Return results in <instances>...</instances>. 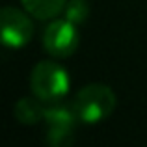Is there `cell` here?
Returning a JSON list of instances; mask_svg holds the SVG:
<instances>
[{
  "label": "cell",
  "mask_w": 147,
  "mask_h": 147,
  "mask_svg": "<svg viewBox=\"0 0 147 147\" xmlns=\"http://www.w3.org/2000/svg\"><path fill=\"white\" fill-rule=\"evenodd\" d=\"M117 104L114 90L106 84H88L75 95L71 108L76 119L86 125H95L112 115Z\"/></svg>",
  "instance_id": "6da1fadb"
},
{
  "label": "cell",
  "mask_w": 147,
  "mask_h": 147,
  "mask_svg": "<svg viewBox=\"0 0 147 147\" xmlns=\"http://www.w3.org/2000/svg\"><path fill=\"white\" fill-rule=\"evenodd\" d=\"M69 84L71 82L65 67L52 60L39 61L30 75V88L34 97L45 104L60 102L69 93Z\"/></svg>",
  "instance_id": "7a4b0ae2"
},
{
  "label": "cell",
  "mask_w": 147,
  "mask_h": 147,
  "mask_svg": "<svg viewBox=\"0 0 147 147\" xmlns=\"http://www.w3.org/2000/svg\"><path fill=\"white\" fill-rule=\"evenodd\" d=\"M78 30L69 19H54L43 32V49L52 58H69L78 49Z\"/></svg>",
  "instance_id": "3957f363"
},
{
  "label": "cell",
  "mask_w": 147,
  "mask_h": 147,
  "mask_svg": "<svg viewBox=\"0 0 147 147\" xmlns=\"http://www.w3.org/2000/svg\"><path fill=\"white\" fill-rule=\"evenodd\" d=\"M45 123H47V140L54 147L69 145L75 140L76 115L71 106H58V102L45 108Z\"/></svg>",
  "instance_id": "277c9868"
},
{
  "label": "cell",
  "mask_w": 147,
  "mask_h": 147,
  "mask_svg": "<svg viewBox=\"0 0 147 147\" xmlns=\"http://www.w3.org/2000/svg\"><path fill=\"white\" fill-rule=\"evenodd\" d=\"M26 13L11 6L2 9V43L7 49H22L32 39L34 24Z\"/></svg>",
  "instance_id": "5b68a950"
},
{
  "label": "cell",
  "mask_w": 147,
  "mask_h": 147,
  "mask_svg": "<svg viewBox=\"0 0 147 147\" xmlns=\"http://www.w3.org/2000/svg\"><path fill=\"white\" fill-rule=\"evenodd\" d=\"M21 2L32 17L39 21H50L56 19L61 11H65L69 0H21Z\"/></svg>",
  "instance_id": "8992f818"
},
{
  "label": "cell",
  "mask_w": 147,
  "mask_h": 147,
  "mask_svg": "<svg viewBox=\"0 0 147 147\" xmlns=\"http://www.w3.org/2000/svg\"><path fill=\"white\" fill-rule=\"evenodd\" d=\"M45 102H41L39 99H21L15 104V117L17 121L24 123V125H36L37 121L45 117Z\"/></svg>",
  "instance_id": "52a82bcc"
},
{
  "label": "cell",
  "mask_w": 147,
  "mask_h": 147,
  "mask_svg": "<svg viewBox=\"0 0 147 147\" xmlns=\"http://www.w3.org/2000/svg\"><path fill=\"white\" fill-rule=\"evenodd\" d=\"M88 15H90V6L86 0H71L65 6V19L73 21L75 24L86 21Z\"/></svg>",
  "instance_id": "ba28073f"
}]
</instances>
